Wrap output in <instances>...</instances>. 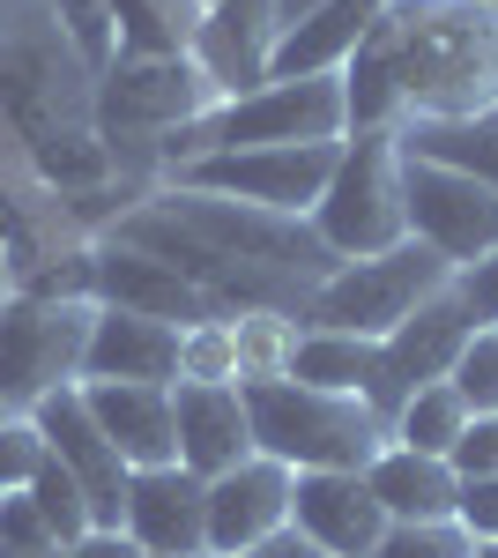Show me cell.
<instances>
[{"instance_id":"obj_1","label":"cell","mask_w":498,"mask_h":558,"mask_svg":"<svg viewBox=\"0 0 498 558\" xmlns=\"http://www.w3.org/2000/svg\"><path fill=\"white\" fill-rule=\"evenodd\" d=\"M0 128L23 165L60 194L75 239H105L142 202L97 134V75L68 45L52 0H0Z\"/></svg>"},{"instance_id":"obj_2","label":"cell","mask_w":498,"mask_h":558,"mask_svg":"<svg viewBox=\"0 0 498 558\" xmlns=\"http://www.w3.org/2000/svg\"><path fill=\"white\" fill-rule=\"evenodd\" d=\"M105 239L171 260L223 320H239V313H297L305 291L342 268L320 246L313 216H276V209H253V202L171 186V179L149 186L126 216H112Z\"/></svg>"},{"instance_id":"obj_3","label":"cell","mask_w":498,"mask_h":558,"mask_svg":"<svg viewBox=\"0 0 498 558\" xmlns=\"http://www.w3.org/2000/svg\"><path fill=\"white\" fill-rule=\"evenodd\" d=\"M379 38L410 120H469L498 105V8L491 0H387Z\"/></svg>"},{"instance_id":"obj_4","label":"cell","mask_w":498,"mask_h":558,"mask_svg":"<svg viewBox=\"0 0 498 558\" xmlns=\"http://www.w3.org/2000/svg\"><path fill=\"white\" fill-rule=\"evenodd\" d=\"M208 105H223L194 52H149V60H112L97 75V134L112 149L126 186H157V149L179 128H194Z\"/></svg>"},{"instance_id":"obj_5","label":"cell","mask_w":498,"mask_h":558,"mask_svg":"<svg viewBox=\"0 0 498 558\" xmlns=\"http://www.w3.org/2000/svg\"><path fill=\"white\" fill-rule=\"evenodd\" d=\"M291 142H342V75H297V83H260L246 97L208 105L194 128H179L157 149V179H171L194 157H231V149H291Z\"/></svg>"},{"instance_id":"obj_6","label":"cell","mask_w":498,"mask_h":558,"mask_svg":"<svg viewBox=\"0 0 498 558\" xmlns=\"http://www.w3.org/2000/svg\"><path fill=\"white\" fill-rule=\"evenodd\" d=\"M253 417V454L283 462V470H373V454L387 447V417L357 395H328V387L297 380H260L246 387Z\"/></svg>"},{"instance_id":"obj_7","label":"cell","mask_w":498,"mask_h":558,"mask_svg":"<svg viewBox=\"0 0 498 558\" xmlns=\"http://www.w3.org/2000/svg\"><path fill=\"white\" fill-rule=\"evenodd\" d=\"M454 283V260L432 254L424 239H402L394 254H373V260H342L328 283H313L305 305H297V328H328V336H373L387 343L416 305L432 291Z\"/></svg>"},{"instance_id":"obj_8","label":"cell","mask_w":498,"mask_h":558,"mask_svg":"<svg viewBox=\"0 0 498 558\" xmlns=\"http://www.w3.org/2000/svg\"><path fill=\"white\" fill-rule=\"evenodd\" d=\"M313 231L335 260H373L410 239L402 202V134H342V157L328 172V194L313 209Z\"/></svg>"},{"instance_id":"obj_9","label":"cell","mask_w":498,"mask_h":558,"mask_svg":"<svg viewBox=\"0 0 498 558\" xmlns=\"http://www.w3.org/2000/svg\"><path fill=\"white\" fill-rule=\"evenodd\" d=\"M97 305L89 299H15L0 305V410H38L45 395L83 380V343Z\"/></svg>"},{"instance_id":"obj_10","label":"cell","mask_w":498,"mask_h":558,"mask_svg":"<svg viewBox=\"0 0 498 558\" xmlns=\"http://www.w3.org/2000/svg\"><path fill=\"white\" fill-rule=\"evenodd\" d=\"M342 157V142H291V149H231V157H194L179 165L171 186L194 194H223V202H253L276 216H313L328 194V172ZM165 186V179H157Z\"/></svg>"},{"instance_id":"obj_11","label":"cell","mask_w":498,"mask_h":558,"mask_svg":"<svg viewBox=\"0 0 498 558\" xmlns=\"http://www.w3.org/2000/svg\"><path fill=\"white\" fill-rule=\"evenodd\" d=\"M402 202H410V239H424L454 268L498 254V186H484L476 172L402 149Z\"/></svg>"},{"instance_id":"obj_12","label":"cell","mask_w":498,"mask_h":558,"mask_svg":"<svg viewBox=\"0 0 498 558\" xmlns=\"http://www.w3.org/2000/svg\"><path fill=\"white\" fill-rule=\"evenodd\" d=\"M38 432H45V447H52V462L83 484V499H89V529H120L126 514V462H120V447L97 432V417H89V402H83V387H60V395H45L38 410Z\"/></svg>"},{"instance_id":"obj_13","label":"cell","mask_w":498,"mask_h":558,"mask_svg":"<svg viewBox=\"0 0 498 558\" xmlns=\"http://www.w3.org/2000/svg\"><path fill=\"white\" fill-rule=\"evenodd\" d=\"M120 529L134 536L142 558H208V484L179 462L134 470Z\"/></svg>"},{"instance_id":"obj_14","label":"cell","mask_w":498,"mask_h":558,"mask_svg":"<svg viewBox=\"0 0 498 558\" xmlns=\"http://www.w3.org/2000/svg\"><path fill=\"white\" fill-rule=\"evenodd\" d=\"M291 492L297 470L268 462V454H246L239 470L208 476V558H246L276 529H291Z\"/></svg>"},{"instance_id":"obj_15","label":"cell","mask_w":498,"mask_h":558,"mask_svg":"<svg viewBox=\"0 0 498 558\" xmlns=\"http://www.w3.org/2000/svg\"><path fill=\"white\" fill-rule=\"evenodd\" d=\"M89 299L142 313V320H171V328H194V320H223L216 305L157 254H134L120 239H89Z\"/></svg>"},{"instance_id":"obj_16","label":"cell","mask_w":498,"mask_h":558,"mask_svg":"<svg viewBox=\"0 0 498 558\" xmlns=\"http://www.w3.org/2000/svg\"><path fill=\"white\" fill-rule=\"evenodd\" d=\"M283 38V8L276 0H208L202 31H194V60L216 83V97H246L268 83V60Z\"/></svg>"},{"instance_id":"obj_17","label":"cell","mask_w":498,"mask_h":558,"mask_svg":"<svg viewBox=\"0 0 498 558\" xmlns=\"http://www.w3.org/2000/svg\"><path fill=\"white\" fill-rule=\"evenodd\" d=\"M291 529L313 536L328 558H373V544L387 536L365 470H305L291 492Z\"/></svg>"},{"instance_id":"obj_18","label":"cell","mask_w":498,"mask_h":558,"mask_svg":"<svg viewBox=\"0 0 498 558\" xmlns=\"http://www.w3.org/2000/svg\"><path fill=\"white\" fill-rule=\"evenodd\" d=\"M89 402L97 432L120 447L126 470H157V462H179V417H171V387L149 380H75Z\"/></svg>"},{"instance_id":"obj_19","label":"cell","mask_w":498,"mask_h":558,"mask_svg":"<svg viewBox=\"0 0 498 558\" xmlns=\"http://www.w3.org/2000/svg\"><path fill=\"white\" fill-rule=\"evenodd\" d=\"M171 417H179V470H194L202 484L253 454L246 387H171Z\"/></svg>"},{"instance_id":"obj_20","label":"cell","mask_w":498,"mask_h":558,"mask_svg":"<svg viewBox=\"0 0 498 558\" xmlns=\"http://www.w3.org/2000/svg\"><path fill=\"white\" fill-rule=\"evenodd\" d=\"M387 15V0H320L313 15L283 23L276 60H268V83H297V75H342L350 52L373 38V23Z\"/></svg>"},{"instance_id":"obj_21","label":"cell","mask_w":498,"mask_h":558,"mask_svg":"<svg viewBox=\"0 0 498 558\" xmlns=\"http://www.w3.org/2000/svg\"><path fill=\"white\" fill-rule=\"evenodd\" d=\"M469 336H476V313H469V299H461L454 283H447V291H432V299H424L410 320H402V328L379 343V350H387V380H394V395L447 380Z\"/></svg>"},{"instance_id":"obj_22","label":"cell","mask_w":498,"mask_h":558,"mask_svg":"<svg viewBox=\"0 0 498 558\" xmlns=\"http://www.w3.org/2000/svg\"><path fill=\"white\" fill-rule=\"evenodd\" d=\"M83 380H149L171 387L179 380V328L171 320H142L120 305H97L83 343Z\"/></svg>"},{"instance_id":"obj_23","label":"cell","mask_w":498,"mask_h":558,"mask_svg":"<svg viewBox=\"0 0 498 558\" xmlns=\"http://www.w3.org/2000/svg\"><path fill=\"white\" fill-rule=\"evenodd\" d=\"M291 380L297 387H328V395H357L373 402L379 417L402 410V395L387 380V350L373 336H328V328H305L297 336V357H291Z\"/></svg>"},{"instance_id":"obj_24","label":"cell","mask_w":498,"mask_h":558,"mask_svg":"<svg viewBox=\"0 0 498 558\" xmlns=\"http://www.w3.org/2000/svg\"><path fill=\"white\" fill-rule=\"evenodd\" d=\"M365 484H373V499H379L387 521H454V507H461V470L454 462H447V454L394 447V439L373 454Z\"/></svg>"},{"instance_id":"obj_25","label":"cell","mask_w":498,"mask_h":558,"mask_svg":"<svg viewBox=\"0 0 498 558\" xmlns=\"http://www.w3.org/2000/svg\"><path fill=\"white\" fill-rule=\"evenodd\" d=\"M402 149L410 157H439V165L476 172L484 186H498V105L491 112H469V120H410Z\"/></svg>"},{"instance_id":"obj_26","label":"cell","mask_w":498,"mask_h":558,"mask_svg":"<svg viewBox=\"0 0 498 558\" xmlns=\"http://www.w3.org/2000/svg\"><path fill=\"white\" fill-rule=\"evenodd\" d=\"M120 23V60H149V52H194L202 31V0H105Z\"/></svg>"},{"instance_id":"obj_27","label":"cell","mask_w":498,"mask_h":558,"mask_svg":"<svg viewBox=\"0 0 498 558\" xmlns=\"http://www.w3.org/2000/svg\"><path fill=\"white\" fill-rule=\"evenodd\" d=\"M461 432H469V402H461L447 380L410 387L402 410L387 417V439H394V447H416V454H454Z\"/></svg>"},{"instance_id":"obj_28","label":"cell","mask_w":498,"mask_h":558,"mask_svg":"<svg viewBox=\"0 0 498 558\" xmlns=\"http://www.w3.org/2000/svg\"><path fill=\"white\" fill-rule=\"evenodd\" d=\"M239 336V387H260V380H291V357H297V313H239L231 320Z\"/></svg>"},{"instance_id":"obj_29","label":"cell","mask_w":498,"mask_h":558,"mask_svg":"<svg viewBox=\"0 0 498 558\" xmlns=\"http://www.w3.org/2000/svg\"><path fill=\"white\" fill-rule=\"evenodd\" d=\"M171 387H239V336H231V320L179 328V380Z\"/></svg>"},{"instance_id":"obj_30","label":"cell","mask_w":498,"mask_h":558,"mask_svg":"<svg viewBox=\"0 0 498 558\" xmlns=\"http://www.w3.org/2000/svg\"><path fill=\"white\" fill-rule=\"evenodd\" d=\"M484 544L461 521H387V536L373 544V558H476Z\"/></svg>"},{"instance_id":"obj_31","label":"cell","mask_w":498,"mask_h":558,"mask_svg":"<svg viewBox=\"0 0 498 558\" xmlns=\"http://www.w3.org/2000/svg\"><path fill=\"white\" fill-rule=\"evenodd\" d=\"M52 15H60V31H68L75 52H83L89 75H105V68L120 60V23H112L105 0H52Z\"/></svg>"},{"instance_id":"obj_32","label":"cell","mask_w":498,"mask_h":558,"mask_svg":"<svg viewBox=\"0 0 498 558\" xmlns=\"http://www.w3.org/2000/svg\"><path fill=\"white\" fill-rule=\"evenodd\" d=\"M447 387L469 402V417H498V328H476V336L461 343Z\"/></svg>"},{"instance_id":"obj_33","label":"cell","mask_w":498,"mask_h":558,"mask_svg":"<svg viewBox=\"0 0 498 558\" xmlns=\"http://www.w3.org/2000/svg\"><path fill=\"white\" fill-rule=\"evenodd\" d=\"M31 507L45 514V529L60 536V544H83L89 536V499H83V484L60 470V462H45L38 484H31Z\"/></svg>"},{"instance_id":"obj_34","label":"cell","mask_w":498,"mask_h":558,"mask_svg":"<svg viewBox=\"0 0 498 558\" xmlns=\"http://www.w3.org/2000/svg\"><path fill=\"white\" fill-rule=\"evenodd\" d=\"M45 462H52V447H45L38 417L8 410V417H0V492H31Z\"/></svg>"},{"instance_id":"obj_35","label":"cell","mask_w":498,"mask_h":558,"mask_svg":"<svg viewBox=\"0 0 498 558\" xmlns=\"http://www.w3.org/2000/svg\"><path fill=\"white\" fill-rule=\"evenodd\" d=\"M38 551H60V536L45 529L31 492H0V558H38Z\"/></svg>"},{"instance_id":"obj_36","label":"cell","mask_w":498,"mask_h":558,"mask_svg":"<svg viewBox=\"0 0 498 558\" xmlns=\"http://www.w3.org/2000/svg\"><path fill=\"white\" fill-rule=\"evenodd\" d=\"M454 521L476 544H498V476H461V507Z\"/></svg>"},{"instance_id":"obj_37","label":"cell","mask_w":498,"mask_h":558,"mask_svg":"<svg viewBox=\"0 0 498 558\" xmlns=\"http://www.w3.org/2000/svg\"><path fill=\"white\" fill-rule=\"evenodd\" d=\"M454 291L469 299L476 328H498V254H484V260H469V268H454Z\"/></svg>"},{"instance_id":"obj_38","label":"cell","mask_w":498,"mask_h":558,"mask_svg":"<svg viewBox=\"0 0 498 558\" xmlns=\"http://www.w3.org/2000/svg\"><path fill=\"white\" fill-rule=\"evenodd\" d=\"M447 462L461 476H498V417H469V432H461V447Z\"/></svg>"},{"instance_id":"obj_39","label":"cell","mask_w":498,"mask_h":558,"mask_svg":"<svg viewBox=\"0 0 498 558\" xmlns=\"http://www.w3.org/2000/svg\"><path fill=\"white\" fill-rule=\"evenodd\" d=\"M68 551H75V558H142V551H134V536H126V529H89L83 544H68Z\"/></svg>"},{"instance_id":"obj_40","label":"cell","mask_w":498,"mask_h":558,"mask_svg":"<svg viewBox=\"0 0 498 558\" xmlns=\"http://www.w3.org/2000/svg\"><path fill=\"white\" fill-rule=\"evenodd\" d=\"M246 558H328V551H320L313 536H297V529H276V536H268V544H253Z\"/></svg>"},{"instance_id":"obj_41","label":"cell","mask_w":498,"mask_h":558,"mask_svg":"<svg viewBox=\"0 0 498 558\" xmlns=\"http://www.w3.org/2000/svg\"><path fill=\"white\" fill-rule=\"evenodd\" d=\"M15 299V260H8V246H0V305Z\"/></svg>"},{"instance_id":"obj_42","label":"cell","mask_w":498,"mask_h":558,"mask_svg":"<svg viewBox=\"0 0 498 558\" xmlns=\"http://www.w3.org/2000/svg\"><path fill=\"white\" fill-rule=\"evenodd\" d=\"M276 8H283V23H297V15H313L320 0H276Z\"/></svg>"},{"instance_id":"obj_43","label":"cell","mask_w":498,"mask_h":558,"mask_svg":"<svg viewBox=\"0 0 498 558\" xmlns=\"http://www.w3.org/2000/svg\"><path fill=\"white\" fill-rule=\"evenodd\" d=\"M38 558H75V551H68V544H60V551H38Z\"/></svg>"},{"instance_id":"obj_44","label":"cell","mask_w":498,"mask_h":558,"mask_svg":"<svg viewBox=\"0 0 498 558\" xmlns=\"http://www.w3.org/2000/svg\"><path fill=\"white\" fill-rule=\"evenodd\" d=\"M476 558H498V544H484V551H476Z\"/></svg>"},{"instance_id":"obj_45","label":"cell","mask_w":498,"mask_h":558,"mask_svg":"<svg viewBox=\"0 0 498 558\" xmlns=\"http://www.w3.org/2000/svg\"><path fill=\"white\" fill-rule=\"evenodd\" d=\"M0 417H8V410H0Z\"/></svg>"},{"instance_id":"obj_46","label":"cell","mask_w":498,"mask_h":558,"mask_svg":"<svg viewBox=\"0 0 498 558\" xmlns=\"http://www.w3.org/2000/svg\"><path fill=\"white\" fill-rule=\"evenodd\" d=\"M202 8H208V0H202Z\"/></svg>"}]
</instances>
